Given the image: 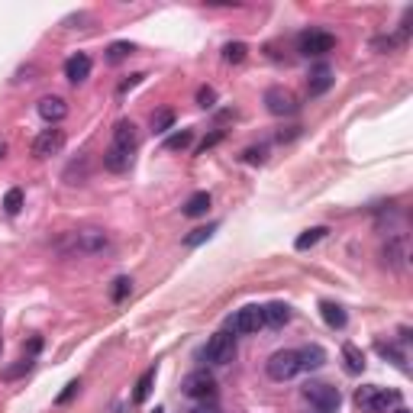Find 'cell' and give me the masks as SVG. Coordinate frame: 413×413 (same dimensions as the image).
<instances>
[{"mask_svg":"<svg viewBox=\"0 0 413 413\" xmlns=\"http://www.w3.org/2000/svg\"><path fill=\"white\" fill-rule=\"evenodd\" d=\"M355 404L368 413H391L394 407H401V394L378 385H365L355 391Z\"/></svg>","mask_w":413,"mask_h":413,"instance_id":"1","label":"cell"},{"mask_svg":"<svg viewBox=\"0 0 413 413\" xmlns=\"http://www.w3.org/2000/svg\"><path fill=\"white\" fill-rule=\"evenodd\" d=\"M107 249H110V236L97 226H87V229H78L68 236V252L75 255H100Z\"/></svg>","mask_w":413,"mask_h":413,"instance_id":"2","label":"cell"},{"mask_svg":"<svg viewBox=\"0 0 413 413\" xmlns=\"http://www.w3.org/2000/svg\"><path fill=\"white\" fill-rule=\"evenodd\" d=\"M304 401H307L313 410H323V413H336L339 404H342L339 387L323 385V381H307V385H304Z\"/></svg>","mask_w":413,"mask_h":413,"instance_id":"3","label":"cell"},{"mask_svg":"<svg viewBox=\"0 0 413 413\" xmlns=\"http://www.w3.org/2000/svg\"><path fill=\"white\" fill-rule=\"evenodd\" d=\"M268 378L274 381H291L294 375H301V362H297V349H281L268 358Z\"/></svg>","mask_w":413,"mask_h":413,"instance_id":"4","label":"cell"},{"mask_svg":"<svg viewBox=\"0 0 413 413\" xmlns=\"http://www.w3.org/2000/svg\"><path fill=\"white\" fill-rule=\"evenodd\" d=\"M233 355H236L233 333H216V336H210V342H206V349H204V358L210 365H226V362H233Z\"/></svg>","mask_w":413,"mask_h":413,"instance_id":"5","label":"cell"},{"mask_svg":"<svg viewBox=\"0 0 413 413\" xmlns=\"http://www.w3.org/2000/svg\"><path fill=\"white\" fill-rule=\"evenodd\" d=\"M181 391L191 397V401H210V397L216 394V378L210 375V371H191L188 378H184V385H181Z\"/></svg>","mask_w":413,"mask_h":413,"instance_id":"6","label":"cell"},{"mask_svg":"<svg viewBox=\"0 0 413 413\" xmlns=\"http://www.w3.org/2000/svg\"><path fill=\"white\" fill-rule=\"evenodd\" d=\"M62 149H65V130H58V126L42 130L36 136V142H33V155H36V159H52V155H58Z\"/></svg>","mask_w":413,"mask_h":413,"instance_id":"7","label":"cell"},{"mask_svg":"<svg viewBox=\"0 0 413 413\" xmlns=\"http://www.w3.org/2000/svg\"><path fill=\"white\" fill-rule=\"evenodd\" d=\"M229 326H233V336H252V333H258V329L265 326L262 307H243L229 319Z\"/></svg>","mask_w":413,"mask_h":413,"instance_id":"8","label":"cell"},{"mask_svg":"<svg viewBox=\"0 0 413 413\" xmlns=\"http://www.w3.org/2000/svg\"><path fill=\"white\" fill-rule=\"evenodd\" d=\"M265 107L272 116H294L297 113V100H294L291 91H284V87H268L265 91Z\"/></svg>","mask_w":413,"mask_h":413,"instance_id":"9","label":"cell"},{"mask_svg":"<svg viewBox=\"0 0 413 413\" xmlns=\"http://www.w3.org/2000/svg\"><path fill=\"white\" fill-rule=\"evenodd\" d=\"M333 46H336V39L329 33H304L301 42H297L304 55H323V52H333Z\"/></svg>","mask_w":413,"mask_h":413,"instance_id":"10","label":"cell"},{"mask_svg":"<svg viewBox=\"0 0 413 413\" xmlns=\"http://www.w3.org/2000/svg\"><path fill=\"white\" fill-rule=\"evenodd\" d=\"M113 146H116V149H126V152H136L139 132H136V126H132L130 120H120L113 126Z\"/></svg>","mask_w":413,"mask_h":413,"instance_id":"11","label":"cell"},{"mask_svg":"<svg viewBox=\"0 0 413 413\" xmlns=\"http://www.w3.org/2000/svg\"><path fill=\"white\" fill-rule=\"evenodd\" d=\"M65 78L71 81V85H81V81H87V78H91V58H87L85 52L71 55L65 62Z\"/></svg>","mask_w":413,"mask_h":413,"instance_id":"12","label":"cell"},{"mask_svg":"<svg viewBox=\"0 0 413 413\" xmlns=\"http://www.w3.org/2000/svg\"><path fill=\"white\" fill-rule=\"evenodd\" d=\"M333 68L329 65H317L313 71H310V81H307V91H310V97H319V94H326L329 87H333Z\"/></svg>","mask_w":413,"mask_h":413,"instance_id":"13","label":"cell"},{"mask_svg":"<svg viewBox=\"0 0 413 413\" xmlns=\"http://www.w3.org/2000/svg\"><path fill=\"white\" fill-rule=\"evenodd\" d=\"M39 116L46 123H62L68 116V103L62 97H42L39 100Z\"/></svg>","mask_w":413,"mask_h":413,"instance_id":"14","label":"cell"},{"mask_svg":"<svg viewBox=\"0 0 413 413\" xmlns=\"http://www.w3.org/2000/svg\"><path fill=\"white\" fill-rule=\"evenodd\" d=\"M132 165V152H126V149H116V146H110V149L103 152V168L107 171H126Z\"/></svg>","mask_w":413,"mask_h":413,"instance_id":"15","label":"cell"},{"mask_svg":"<svg viewBox=\"0 0 413 413\" xmlns=\"http://www.w3.org/2000/svg\"><path fill=\"white\" fill-rule=\"evenodd\" d=\"M297 362H301V371H317L326 362V352L319 346H304V349H297Z\"/></svg>","mask_w":413,"mask_h":413,"instance_id":"16","label":"cell"},{"mask_svg":"<svg viewBox=\"0 0 413 413\" xmlns=\"http://www.w3.org/2000/svg\"><path fill=\"white\" fill-rule=\"evenodd\" d=\"M262 313H265V326H272V329H281L284 323L291 319V307L281 304V301H274V304H268V307H262Z\"/></svg>","mask_w":413,"mask_h":413,"instance_id":"17","label":"cell"},{"mask_svg":"<svg viewBox=\"0 0 413 413\" xmlns=\"http://www.w3.org/2000/svg\"><path fill=\"white\" fill-rule=\"evenodd\" d=\"M342 358H346V371H349V375H358V371L365 368V355H362V349L352 346V342L342 346Z\"/></svg>","mask_w":413,"mask_h":413,"instance_id":"18","label":"cell"},{"mask_svg":"<svg viewBox=\"0 0 413 413\" xmlns=\"http://www.w3.org/2000/svg\"><path fill=\"white\" fill-rule=\"evenodd\" d=\"M319 310H323V319H326V323H329V326H333V329H342V326H346V310L339 307V304L326 301V304H323V307H319Z\"/></svg>","mask_w":413,"mask_h":413,"instance_id":"19","label":"cell"},{"mask_svg":"<svg viewBox=\"0 0 413 413\" xmlns=\"http://www.w3.org/2000/svg\"><path fill=\"white\" fill-rule=\"evenodd\" d=\"M206 210H210V194H206V191H197V194L184 204V216H204Z\"/></svg>","mask_w":413,"mask_h":413,"instance_id":"20","label":"cell"},{"mask_svg":"<svg viewBox=\"0 0 413 413\" xmlns=\"http://www.w3.org/2000/svg\"><path fill=\"white\" fill-rule=\"evenodd\" d=\"M152 385H155V368H149V371L139 378V385H136V394H132V404H146V397L152 394Z\"/></svg>","mask_w":413,"mask_h":413,"instance_id":"21","label":"cell"},{"mask_svg":"<svg viewBox=\"0 0 413 413\" xmlns=\"http://www.w3.org/2000/svg\"><path fill=\"white\" fill-rule=\"evenodd\" d=\"M323 236H326V226H313V229H307L304 236H297V243L294 245H297V252H307L310 245H317Z\"/></svg>","mask_w":413,"mask_h":413,"instance_id":"22","label":"cell"},{"mask_svg":"<svg viewBox=\"0 0 413 413\" xmlns=\"http://www.w3.org/2000/svg\"><path fill=\"white\" fill-rule=\"evenodd\" d=\"M130 291H132V281L126 278V274H123V278H116V281H113V288H110V301H113V304H123L126 297H130Z\"/></svg>","mask_w":413,"mask_h":413,"instance_id":"23","label":"cell"},{"mask_svg":"<svg viewBox=\"0 0 413 413\" xmlns=\"http://www.w3.org/2000/svg\"><path fill=\"white\" fill-rule=\"evenodd\" d=\"M191 139H194V136H191V130H178V132H175V136H168V139H165V149H168V152L188 149V146H191Z\"/></svg>","mask_w":413,"mask_h":413,"instance_id":"24","label":"cell"},{"mask_svg":"<svg viewBox=\"0 0 413 413\" xmlns=\"http://www.w3.org/2000/svg\"><path fill=\"white\" fill-rule=\"evenodd\" d=\"M132 55V42H113L107 49V62H123V58Z\"/></svg>","mask_w":413,"mask_h":413,"instance_id":"25","label":"cell"},{"mask_svg":"<svg viewBox=\"0 0 413 413\" xmlns=\"http://www.w3.org/2000/svg\"><path fill=\"white\" fill-rule=\"evenodd\" d=\"M19 206H23V191H19V188H10L7 197H3V210L13 216V213H19Z\"/></svg>","mask_w":413,"mask_h":413,"instance_id":"26","label":"cell"},{"mask_svg":"<svg viewBox=\"0 0 413 413\" xmlns=\"http://www.w3.org/2000/svg\"><path fill=\"white\" fill-rule=\"evenodd\" d=\"M245 52H249V46H245V42H229V46L223 49V58H226V62H236V65H239V62L245 58Z\"/></svg>","mask_w":413,"mask_h":413,"instance_id":"27","label":"cell"},{"mask_svg":"<svg viewBox=\"0 0 413 413\" xmlns=\"http://www.w3.org/2000/svg\"><path fill=\"white\" fill-rule=\"evenodd\" d=\"M171 123H175V113H171V110H159L155 116H152V130H155V132H168Z\"/></svg>","mask_w":413,"mask_h":413,"instance_id":"28","label":"cell"},{"mask_svg":"<svg viewBox=\"0 0 413 413\" xmlns=\"http://www.w3.org/2000/svg\"><path fill=\"white\" fill-rule=\"evenodd\" d=\"M213 229H216V226H200V229H194V233L184 239V245H200L204 239H210V233H213Z\"/></svg>","mask_w":413,"mask_h":413,"instance_id":"29","label":"cell"},{"mask_svg":"<svg viewBox=\"0 0 413 413\" xmlns=\"http://www.w3.org/2000/svg\"><path fill=\"white\" fill-rule=\"evenodd\" d=\"M29 368H33V358H23V362H19V365L7 368V371H3V378H7V381H13V378H19V375H26Z\"/></svg>","mask_w":413,"mask_h":413,"instance_id":"30","label":"cell"},{"mask_svg":"<svg viewBox=\"0 0 413 413\" xmlns=\"http://www.w3.org/2000/svg\"><path fill=\"white\" fill-rule=\"evenodd\" d=\"M197 103L204 107V110H210V107L216 103V91H213V87H200V91H197Z\"/></svg>","mask_w":413,"mask_h":413,"instance_id":"31","label":"cell"},{"mask_svg":"<svg viewBox=\"0 0 413 413\" xmlns=\"http://www.w3.org/2000/svg\"><path fill=\"white\" fill-rule=\"evenodd\" d=\"M245 161H258V165H262L265 161V146H258V149H245Z\"/></svg>","mask_w":413,"mask_h":413,"instance_id":"32","label":"cell"},{"mask_svg":"<svg viewBox=\"0 0 413 413\" xmlns=\"http://www.w3.org/2000/svg\"><path fill=\"white\" fill-rule=\"evenodd\" d=\"M78 387H81V385H78V381H71V385H68L65 391H62V394H58V404H68V401H71V397L78 394Z\"/></svg>","mask_w":413,"mask_h":413,"instance_id":"33","label":"cell"},{"mask_svg":"<svg viewBox=\"0 0 413 413\" xmlns=\"http://www.w3.org/2000/svg\"><path fill=\"white\" fill-rule=\"evenodd\" d=\"M220 139H223L220 132H213V136H206V139L200 142V152H206V149H210V146H216V142H220Z\"/></svg>","mask_w":413,"mask_h":413,"instance_id":"34","label":"cell"},{"mask_svg":"<svg viewBox=\"0 0 413 413\" xmlns=\"http://www.w3.org/2000/svg\"><path fill=\"white\" fill-rule=\"evenodd\" d=\"M139 78H142V75H132L130 81H123V85H120V94H126L130 87H136V85H139Z\"/></svg>","mask_w":413,"mask_h":413,"instance_id":"35","label":"cell"},{"mask_svg":"<svg viewBox=\"0 0 413 413\" xmlns=\"http://www.w3.org/2000/svg\"><path fill=\"white\" fill-rule=\"evenodd\" d=\"M191 413H220V407H213V404H206V401H204V404H200V407H194V410H191Z\"/></svg>","mask_w":413,"mask_h":413,"instance_id":"36","label":"cell"},{"mask_svg":"<svg viewBox=\"0 0 413 413\" xmlns=\"http://www.w3.org/2000/svg\"><path fill=\"white\" fill-rule=\"evenodd\" d=\"M391 413H410V410H407V407H394V410H391Z\"/></svg>","mask_w":413,"mask_h":413,"instance_id":"37","label":"cell"},{"mask_svg":"<svg viewBox=\"0 0 413 413\" xmlns=\"http://www.w3.org/2000/svg\"><path fill=\"white\" fill-rule=\"evenodd\" d=\"M3 152H7V149H3V142H0V159H3Z\"/></svg>","mask_w":413,"mask_h":413,"instance_id":"38","label":"cell"},{"mask_svg":"<svg viewBox=\"0 0 413 413\" xmlns=\"http://www.w3.org/2000/svg\"><path fill=\"white\" fill-rule=\"evenodd\" d=\"M155 413H165V410H155Z\"/></svg>","mask_w":413,"mask_h":413,"instance_id":"39","label":"cell"}]
</instances>
